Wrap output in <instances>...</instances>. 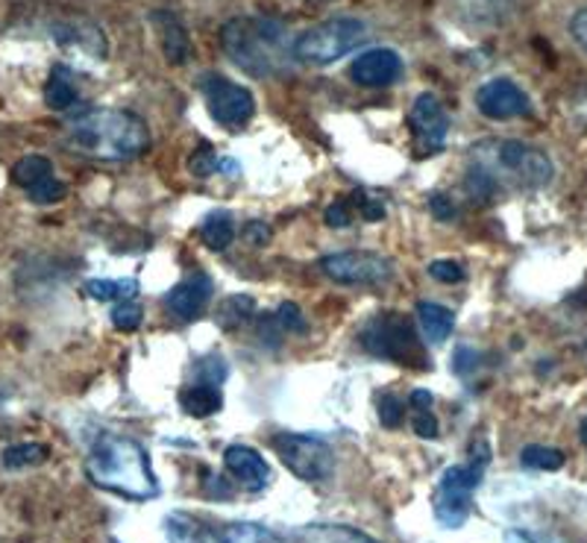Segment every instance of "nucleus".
Wrapping results in <instances>:
<instances>
[{"mask_svg":"<svg viewBox=\"0 0 587 543\" xmlns=\"http://www.w3.org/2000/svg\"><path fill=\"white\" fill-rule=\"evenodd\" d=\"M555 165L541 148L518 139H488L470 150L467 185L476 197L491 200L500 188L535 192L553 183Z\"/></svg>","mask_w":587,"mask_h":543,"instance_id":"obj_1","label":"nucleus"},{"mask_svg":"<svg viewBox=\"0 0 587 543\" xmlns=\"http://www.w3.org/2000/svg\"><path fill=\"white\" fill-rule=\"evenodd\" d=\"M289 26L271 15H236L220 26V47L229 62L256 79L280 77L294 59Z\"/></svg>","mask_w":587,"mask_h":543,"instance_id":"obj_2","label":"nucleus"},{"mask_svg":"<svg viewBox=\"0 0 587 543\" xmlns=\"http://www.w3.org/2000/svg\"><path fill=\"white\" fill-rule=\"evenodd\" d=\"M74 153L100 162H130L150 148V127L130 109H88L65 130Z\"/></svg>","mask_w":587,"mask_h":543,"instance_id":"obj_3","label":"nucleus"},{"mask_svg":"<svg viewBox=\"0 0 587 543\" xmlns=\"http://www.w3.org/2000/svg\"><path fill=\"white\" fill-rule=\"evenodd\" d=\"M88 479L127 500H153L159 497V479L150 465L148 449L135 438L100 432L86 456Z\"/></svg>","mask_w":587,"mask_h":543,"instance_id":"obj_4","label":"nucleus"},{"mask_svg":"<svg viewBox=\"0 0 587 543\" xmlns=\"http://www.w3.org/2000/svg\"><path fill=\"white\" fill-rule=\"evenodd\" d=\"M491 461V449L485 441H476L470 447V458L465 465H453L441 474L435 493H432V511L444 529H461L474 511V493L482 485V476Z\"/></svg>","mask_w":587,"mask_h":543,"instance_id":"obj_5","label":"nucleus"},{"mask_svg":"<svg viewBox=\"0 0 587 543\" xmlns=\"http://www.w3.org/2000/svg\"><path fill=\"white\" fill-rule=\"evenodd\" d=\"M359 341L377 359L394 361L403 368L430 370V359H426V350L417 338V329L400 312H382V315L370 317L368 324L361 326Z\"/></svg>","mask_w":587,"mask_h":543,"instance_id":"obj_6","label":"nucleus"},{"mask_svg":"<svg viewBox=\"0 0 587 543\" xmlns=\"http://www.w3.org/2000/svg\"><path fill=\"white\" fill-rule=\"evenodd\" d=\"M365 39H368V24L361 18H326V21L308 26L294 39V62L326 68V65H333V62L344 59L347 53L356 51Z\"/></svg>","mask_w":587,"mask_h":543,"instance_id":"obj_7","label":"nucleus"},{"mask_svg":"<svg viewBox=\"0 0 587 543\" xmlns=\"http://www.w3.org/2000/svg\"><path fill=\"white\" fill-rule=\"evenodd\" d=\"M271 444L282 465L303 482H326L335 474V453L324 438L297 435V432H276Z\"/></svg>","mask_w":587,"mask_h":543,"instance_id":"obj_8","label":"nucleus"},{"mask_svg":"<svg viewBox=\"0 0 587 543\" xmlns=\"http://www.w3.org/2000/svg\"><path fill=\"white\" fill-rule=\"evenodd\" d=\"M200 95L206 100V109L220 127L227 130H241L253 121L256 115V97L250 88L238 86L224 74H203L200 77Z\"/></svg>","mask_w":587,"mask_h":543,"instance_id":"obj_9","label":"nucleus"},{"mask_svg":"<svg viewBox=\"0 0 587 543\" xmlns=\"http://www.w3.org/2000/svg\"><path fill=\"white\" fill-rule=\"evenodd\" d=\"M320 271L341 285H385L394 280V262L373 250H344L320 259Z\"/></svg>","mask_w":587,"mask_h":543,"instance_id":"obj_10","label":"nucleus"},{"mask_svg":"<svg viewBox=\"0 0 587 543\" xmlns=\"http://www.w3.org/2000/svg\"><path fill=\"white\" fill-rule=\"evenodd\" d=\"M409 127H412L414 148L421 156H432L447 144L449 135V115L447 106L441 104L432 91L414 97L412 109H409Z\"/></svg>","mask_w":587,"mask_h":543,"instance_id":"obj_11","label":"nucleus"},{"mask_svg":"<svg viewBox=\"0 0 587 543\" xmlns=\"http://www.w3.org/2000/svg\"><path fill=\"white\" fill-rule=\"evenodd\" d=\"M476 109L491 121H514L532 115V100L509 77H493L476 88Z\"/></svg>","mask_w":587,"mask_h":543,"instance_id":"obj_12","label":"nucleus"},{"mask_svg":"<svg viewBox=\"0 0 587 543\" xmlns=\"http://www.w3.org/2000/svg\"><path fill=\"white\" fill-rule=\"evenodd\" d=\"M211 294H215V285L206 273H188L183 282H176L174 289L167 291L165 308L180 324H192L209 308Z\"/></svg>","mask_w":587,"mask_h":543,"instance_id":"obj_13","label":"nucleus"},{"mask_svg":"<svg viewBox=\"0 0 587 543\" xmlns=\"http://www.w3.org/2000/svg\"><path fill=\"white\" fill-rule=\"evenodd\" d=\"M350 77L365 88H388L403 77V56L391 47H370L352 62Z\"/></svg>","mask_w":587,"mask_h":543,"instance_id":"obj_14","label":"nucleus"},{"mask_svg":"<svg viewBox=\"0 0 587 543\" xmlns=\"http://www.w3.org/2000/svg\"><path fill=\"white\" fill-rule=\"evenodd\" d=\"M224 465H227L229 476L247 491H262L271 482V467L262 458V453L247 447V444H232L224 449Z\"/></svg>","mask_w":587,"mask_h":543,"instance_id":"obj_15","label":"nucleus"},{"mask_svg":"<svg viewBox=\"0 0 587 543\" xmlns=\"http://www.w3.org/2000/svg\"><path fill=\"white\" fill-rule=\"evenodd\" d=\"M150 24L159 33V42H162V53H165V59L171 65H185V62L192 59V35L185 30V24L174 12H162L156 9L153 15H150Z\"/></svg>","mask_w":587,"mask_h":543,"instance_id":"obj_16","label":"nucleus"},{"mask_svg":"<svg viewBox=\"0 0 587 543\" xmlns=\"http://www.w3.org/2000/svg\"><path fill=\"white\" fill-rule=\"evenodd\" d=\"M53 35L62 47H74V51H83L88 56H97L104 59L106 56V35L104 30L86 18H70V21H62V24L53 26Z\"/></svg>","mask_w":587,"mask_h":543,"instance_id":"obj_17","label":"nucleus"},{"mask_svg":"<svg viewBox=\"0 0 587 543\" xmlns=\"http://www.w3.org/2000/svg\"><path fill=\"white\" fill-rule=\"evenodd\" d=\"M180 405L188 417L206 421L211 414H218L224 409V394L215 382H194L180 391Z\"/></svg>","mask_w":587,"mask_h":543,"instance_id":"obj_18","label":"nucleus"},{"mask_svg":"<svg viewBox=\"0 0 587 543\" xmlns=\"http://www.w3.org/2000/svg\"><path fill=\"white\" fill-rule=\"evenodd\" d=\"M165 537L167 543H227L224 535H215L203 520L174 511L165 518Z\"/></svg>","mask_w":587,"mask_h":543,"instance_id":"obj_19","label":"nucleus"},{"mask_svg":"<svg viewBox=\"0 0 587 543\" xmlns=\"http://www.w3.org/2000/svg\"><path fill=\"white\" fill-rule=\"evenodd\" d=\"M77 79L70 74V68L65 65H56L47 77V86H44V104L56 109V112H68L70 106L77 104Z\"/></svg>","mask_w":587,"mask_h":543,"instance_id":"obj_20","label":"nucleus"},{"mask_svg":"<svg viewBox=\"0 0 587 543\" xmlns=\"http://www.w3.org/2000/svg\"><path fill=\"white\" fill-rule=\"evenodd\" d=\"M417 321H421V329L430 344H444L456 326V315L438 303H417Z\"/></svg>","mask_w":587,"mask_h":543,"instance_id":"obj_21","label":"nucleus"},{"mask_svg":"<svg viewBox=\"0 0 587 543\" xmlns=\"http://www.w3.org/2000/svg\"><path fill=\"white\" fill-rule=\"evenodd\" d=\"M297 543H379L370 535L352 526H338V523H312L297 532Z\"/></svg>","mask_w":587,"mask_h":543,"instance_id":"obj_22","label":"nucleus"},{"mask_svg":"<svg viewBox=\"0 0 587 543\" xmlns=\"http://www.w3.org/2000/svg\"><path fill=\"white\" fill-rule=\"evenodd\" d=\"M200 241L209 250L220 253V250H227L232 241H236V220L229 211H209L200 224Z\"/></svg>","mask_w":587,"mask_h":543,"instance_id":"obj_23","label":"nucleus"},{"mask_svg":"<svg viewBox=\"0 0 587 543\" xmlns=\"http://www.w3.org/2000/svg\"><path fill=\"white\" fill-rule=\"evenodd\" d=\"M53 176V162L42 153H30V156L18 159L15 165H12V183L21 185V188H33L35 183H42Z\"/></svg>","mask_w":587,"mask_h":543,"instance_id":"obj_24","label":"nucleus"},{"mask_svg":"<svg viewBox=\"0 0 587 543\" xmlns=\"http://www.w3.org/2000/svg\"><path fill=\"white\" fill-rule=\"evenodd\" d=\"M51 456V449L44 447V444H33V441H26V444H12V447L3 449V467L7 470H24V467H39L47 461Z\"/></svg>","mask_w":587,"mask_h":543,"instance_id":"obj_25","label":"nucleus"},{"mask_svg":"<svg viewBox=\"0 0 587 543\" xmlns=\"http://www.w3.org/2000/svg\"><path fill=\"white\" fill-rule=\"evenodd\" d=\"M135 291H139V285L132 280H88L83 285V294L97 300V303H109V300L121 303V300L135 297Z\"/></svg>","mask_w":587,"mask_h":543,"instance_id":"obj_26","label":"nucleus"},{"mask_svg":"<svg viewBox=\"0 0 587 543\" xmlns=\"http://www.w3.org/2000/svg\"><path fill=\"white\" fill-rule=\"evenodd\" d=\"M567 456L562 449L544 447V444H529L520 453V465L529 467V470H544V474H553V470H562Z\"/></svg>","mask_w":587,"mask_h":543,"instance_id":"obj_27","label":"nucleus"},{"mask_svg":"<svg viewBox=\"0 0 587 543\" xmlns=\"http://www.w3.org/2000/svg\"><path fill=\"white\" fill-rule=\"evenodd\" d=\"M224 541L227 543H285L280 535H273L271 529L259 526V523H229L224 529Z\"/></svg>","mask_w":587,"mask_h":543,"instance_id":"obj_28","label":"nucleus"},{"mask_svg":"<svg viewBox=\"0 0 587 543\" xmlns=\"http://www.w3.org/2000/svg\"><path fill=\"white\" fill-rule=\"evenodd\" d=\"M144 321V312H141V303L135 297L121 300L118 306L112 308V326L121 329V333H135Z\"/></svg>","mask_w":587,"mask_h":543,"instance_id":"obj_29","label":"nucleus"},{"mask_svg":"<svg viewBox=\"0 0 587 543\" xmlns=\"http://www.w3.org/2000/svg\"><path fill=\"white\" fill-rule=\"evenodd\" d=\"M188 167H192V171L197 176H211L215 171H220V167H227V171H236V165H232V162H224V159H220L218 153H215V150L209 148V144H200V148L194 150Z\"/></svg>","mask_w":587,"mask_h":543,"instance_id":"obj_30","label":"nucleus"},{"mask_svg":"<svg viewBox=\"0 0 587 543\" xmlns=\"http://www.w3.org/2000/svg\"><path fill=\"white\" fill-rule=\"evenodd\" d=\"M65 183L62 180H56V174L47 176V180H42V183H35L33 188H26V197L33 203H39V206H51V203H59L62 197H65Z\"/></svg>","mask_w":587,"mask_h":543,"instance_id":"obj_31","label":"nucleus"},{"mask_svg":"<svg viewBox=\"0 0 587 543\" xmlns=\"http://www.w3.org/2000/svg\"><path fill=\"white\" fill-rule=\"evenodd\" d=\"M405 421V403L396 394H382L379 400V423L385 430H396Z\"/></svg>","mask_w":587,"mask_h":543,"instance_id":"obj_32","label":"nucleus"},{"mask_svg":"<svg viewBox=\"0 0 587 543\" xmlns=\"http://www.w3.org/2000/svg\"><path fill=\"white\" fill-rule=\"evenodd\" d=\"M250 312H253V300L247 297V294L227 300V303H224V308H220V324L227 326V329H232V326L241 324V321H244V315H250Z\"/></svg>","mask_w":587,"mask_h":543,"instance_id":"obj_33","label":"nucleus"},{"mask_svg":"<svg viewBox=\"0 0 587 543\" xmlns=\"http://www.w3.org/2000/svg\"><path fill=\"white\" fill-rule=\"evenodd\" d=\"M352 218H356V209H352V203L344 200V197H338V200L329 203V206H326V211H324L326 227H333V229L352 227Z\"/></svg>","mask_w":587,"mask_h":543,"instance_id":"obj_34","label":"nucleus"},{"mask_svg":"<svg viewBox=\"0 0 587 543\" xmlns=\"http://www.w3.org/2000/svg\"><path fill=\"white\" fill-rule=\"evenodd\" d=\"M276 324H280L285 333H294V335H303L308 329L306 317H303L297 303H282V306L276 308Z\"/></svg>","mask_w":587,"mask_h":543,"instance_id":"obj_35","label":"nucleus"},{"mask_svg":"<svg viewBox=\"0 0 587 543\" xmlns=\"http://www.w3.org/2000/svg\"><path fill=\"white\" fill-rule=\"evenodd\" d=\"M430 276L432 280L444 282V285H456V282L465 280V268L453 259H435L430 264Z\"/></svg>","mask_w":587,"mask_h":543,"instance_id":"obj_36","label":"nucleus"},{"mask_svg":"<svg viewBox=\"0 0 587 543\" xmlns=\"http://www.w3.org/2000/svg\"><path fill=\"white\" fill-rule=\"evenodd\" d=\"M412 430L417 432V438L435 441V438H438V432H441L438 417L432 414V409H430V412H414L412 414Z\"/></svg>","mask_w":587,"mask_h":543,"instance_id":"obj_37","label":"nucleus"},{"mask_svg":"<svg viewBox=\"0 0 587 543\" xmlns=\"http://www.w3.org/2000/svg\"><path fill=\"white\" fill-rule=\"evenodd\" d=\"M352 209L359 211L361 218L365 220H382L385 218V206H382V203L379 200H370V197H365V194H352Z\"/></svg>","mask_w":587,"mask_h":543,"instance_id":"obj_38","label":"nucleus"},{"mask_svg":"<svg viewBox=\"0 0 587 543\" xmlns=\"http://www.w3.org/2000/svg\"><path fill=\"white\" fill-rule=\"evenodd\" d=\"M430 211L438 220H453V218H456V206H453V200H449L447 194H441V192H435L430 197Z\"/></svg>","mask_w":587,"mask_h":543,"instance_id":"obj_39","label":"nucleus"},{"mask_svg":"<svg viewBox=\"0 0 587 543\" xmlns=\"http://www.w3.org/2000/svg\"><path fill=\"white\" fill-rule=\"evenodd\" d=\"M570 35L576 39L579 47L587 51V9H579V12L570 18Z\"/></svg>","mask_w":587,"mask_h":543,"instance_id":"obj_40","label":"nucleus"},{"mask_svg":"<svg viewBox=\"0 0 587 543\" xmlns=\"http://www.w3.org/2000/svg\"><path fill=\"white\" fill-rule=\"evenodd\" d=\"M432 403H435V397L426 388H414L412 394H409V409L412 412H430Z\"/></svg>","mask_w":587,"mask_h":543,"instance_id":"obj_41","label":"nucleus"},{"mask_svg":"<svg viewBox=\"0 0 587 543\" xmlns=\"http://www.w3.org/2000/svg\"><path fill=\"white\" fill-rule=\"evenodd\" d=\"M244 236L253 241V245H264L268 238H271V229H268V224H259V220H253V224H247L244 227Z\"/></svg>","mask_w":587,"mask_h":543,"instance_id":"obj_42","label":"nucleus"},{"mask_svg":"<svg viewBox=\"0 0 587 543\" xmlns=\"http://www.w3.org/2000/svg\"><path fill=\"white\" fill-rule=\"evenodd\" d=\"M506 543H537V541H532V537L518 532V529H511V532H506Z\"/></svg>","mask_w":587,"mask_h":543,"instance_id":"obj_43","label":"nucleus"},{"mask_svg":"<svg viewBox=\"0 0 587 543\" xmlns=\"http://www.w3.org/2000/svg\"><path fill=\"white\" fill-rule=\"evenodd\" d=\"M579 435H581V444H585V447H587V417H585V421H581V426H579Z\"/></svg>","mask_w":587,"mask_h":543,"instance_id":"obj_44","label":"nucleus"}]
</instances>
